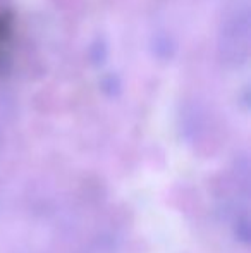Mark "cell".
Segmentation results:
<instances>
[{
	"label": "cell",
	"instance_id": "6",
	"mask_svg": "<svg viewBox=\"0 0 251 253\" xmlns=\"http://www.w3.org/2000/svg\"><path fill=\"white\" fill-rule=\"evenodd\" d=\"M234 234L241 243L248 245L251 241V224H250V217L248 215H241L238 217L234 224Z\"/></svg>",
	"mask_w": 251,
	"mask_h": 253
},
{
	"label": "cell",
	"instance_id": "8",
	"mask_svg": "<svg viewBox=\"0 0 251 253\" xmlns=\"http://www.w3.org/2000/svg\"><path fill=\"white\" fill-rule=\"evenodd\" d=\"M2 152H3V133L0 129V155H2Z\"/></svg>",
	"mask_w": 251,
	"mask_h": 253
},
{
	"label": "cell",
	"instance_id": "4",
	"mask_svg": "<svg viewBox=\"0 0 251 253\" xmlns=\"http://www.w3.org/2000/svg\"><path fill=\"white\" fill-rule=\"evenodd\" d=\"M98 88L100 91L108 98H117L122 93V80L117 73H105L100 76L98 81Z\"/></svg>",
	"mask_w": 251,
	"mask_h": 253
},
{
	"label": "cell",
	"instance_id": "2",
	"mask_svg": "<svg viewBox=\"0 0 251 253\" xmlns=\"http://www.w3.org/2000/svg\"><path fill=\"white\" fill-rule=\"evenodd\" d=\"M150 52L155 59L162 62H169L176 57L178 42L167 30H157L150 38Z\"/></svg>",
	"mask_w": 251,
	"mask_h": 253
},
{
	"label": "cell",
	"instance_id": "7",
	"mask_svg": "<svg viewBox=\"0 0 251 253\" xmlns=\"http://www.w3.org/2000/svg\"><path fill=\"white\" fill-rule=\"evenodd\" d=\"M241 98H243V107H245V109H248L250 107V88L248 86H245V90L241 91Z\"/></svg>",
	"mask_w": 251,
	"mask_h": 253
},
{
	"label": "cell",
	"instance_id": "5",
	"mask_svg": "<svg viewBox=\"0 0 251 253\" xmlns=\"http://www.w3.org/2000/svg\"><path fill=\"white\" fill-rule=\"evenodd\" d=\"M117 250V240L112 234H100L90 243L84 253H115Z\"/></svg>",
	"mask_w": 251,
	"mask_h": 253
},
{
	"label": "cell",
	"instance_id": "3",
	"mask_svg": "<svg viewBox=\"0 0 251 253\" xmlns=\"http://www.w3.org/2000/svg\"><path fill=\"white\" fill-rule=\"evenodd\" d=\"M108 52H110L108 42L104 37H95L88 45L86 55L93 67H104L105 62L108 60Z\"/></svg>",
	"mask_w": 251,
	"mask_h": 253
},
{
	"label": "cell",
	"instance_id": "9",
	"mask_svg": "<svg viewBox=\"0 0 251 253\" xmlns=\"http://www.w3.org/2000/svg\"><path fill=\"white\" fill-rule=\"evenodd\" d=\"M3 2H7V0H0V3H3Z\"/></svg>",
	"mask_w": 251,
	"mask_h": 253
},
{
	"label": "cell",
	"instance_id": "1",
	"mask_svg": "<svg viewBox=\"0 0 251 253\" xmlns=\"http://www.w3.org/2000/svg\"><path fill=\"white\" fill-rule=\"evenodd\" d=\"M251 12L248 3H241L222 19L217 37L218 59L229 69H239L250 59Z\"/></svg>",
	"mask_w": 251,
	"mask_h": 253
}]
</instances>
